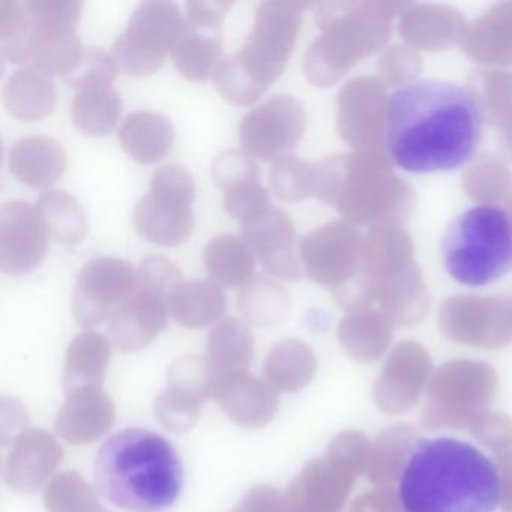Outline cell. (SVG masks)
I'll return each mask as SVG.
<instances>
[{
	"mask_svg": "<svg viewBox=\"0 0 512 512\" xmlns=\"http://www.w3.org/2000/svg\"><path fill=\"white\" fill-rule=\"evenodd\" d=\"M482 139V109L466 86L424 79L395 89L385 107V148L404 172H451Z\"/></svg>",
	"mask_w": 512,
	"mask_h": 512,
	"instance_id": "obj_1",
	"label": "cell"
},
{
	"mask_svg": "<svg viewBox=\"0 0 512 512\" xmlns=\"http://www.w3.org/2000/svg\"><path fill=\"white\" fill-rule=\"evenodd\" d=\"M403 512H494L500 505L496 463L452 437L413 445L398 479Z\"/></svg>",
	"mask_w": 512,
	"mask_h": 512,
	"instance_id": "obj_2",
	"label": "cell"
},
{
	"mask_svg": "<svg viewBox=\"0 0 512 512\" xmlns=\"http://www.w3.org/2000/svg\"><path fill=\"white\" fill-rule=\"evenodd\" d=\"M98 490L118 508L163 512L184 484L181 458L160 434L128 428L104 442L95 460Z\"/></svg>",
	"mask_w": 512,
	"mask_h": 512,
	"instance_id": "obj_3",
	"label": "cell"
},
{
	"mask_svg": "<svg viewBox=\"0 0 512 512\" xmlns=\"http://www.w3.org/2000/svg\"><path fill=\"white\" fill-rule=\"evenodd\" d=\"M82 8L76 0H26L22 4L2 0V55L13 64L65 79L85 49L77 34Z\"/></svg>",
	"mask_w": 512,
	"mask_h": 512,
	"instance_id": "obj_4",
	"label": "cell"
},
{
	"mask_svg": "<svg viewBox=\"0 0 512 512\" xmlns=\"http://www.w3.org/2000/svg\"><path fill=\"white\" fill-rule=\"evenodd\" d=\"M442 263L461 286H490L512 271V218L494 205H476L458 214L440 242Z\"/></svg>",
	"mask_w": 512,
	"mask_h": 512,
	"instance_id": "obj_5",
	"label": "cell"
},
{
	"mask_svg": "<svg viewBox=\"0 0 512 512\" xmlns=\"http://www.w3.org/2000/svg\"><path fill=\"white\" fill-rule=\"evenodd\" d=\"M497 374L481 362L457 361L431 376L421 422L430 431L472 427L493 401Z\"/></svg>",
	"mask_w": 512,
	"mask_h": 512,
	"instance_id": "obj_6",
	"label": "cell"
},
{
	"mask_svg": "<svg viewBox=\"0 0 512 512\" xmlns=\"http://www.w3.org/2000/svg\"><path fill=\"white\" fill-rule=\"evenodd\" d=\"M191 29L190 20L173 2H143L131 16L127 29L116 38L113 59L128 76H151Z\"/></svg>",
	"mask_w": 512,
	"mask_h": 512,
	"instance_id": "obj_7",
	"label": "cell"
},
{
	"mask_svg": "<svg viewBox=\"0 0 512 512\" xmlns=\"http://www.w3.org/2000/svg\"><path fill=\"white\" fill-rule=\"evenodd\" d=\"M194 197L196 184L185 167H161L152 175L151 190L134 209L137 232L163 247H176L187 241L194 230Z\"/></svg>",
	"mask_w": 512,
	"mask_h": 512,
	"instance_id": "obj_8",
	"label": "cell"
},
{
	"mask_svg": "<svg viewBox=\"0 0 512 512\" xmlns=\"http://www.w3.org/2000/svg\"><path fill=\"white\" fill-rule=\"evenodd\" d=\"M302 7L296 2L269 0L259 5L244 46L235 53L250 79L268 91L283 74L301 23Z\"/></svg>",
	"mask_w": 512,
	"mask_h": 512,
	"instance_id": "obj_9",
	"label": "cell"
},
{
	"mask_svg": "<svg viewBox=\"0 0 512 512\" xmlns=\"http://www.w3.org/2000/svg\"><path fill=\"white\" fill-rule=\"evenodd\" d=\"M139 289L136 269L115 257H100L83 266L71 298L74 319L94 328L110 319Z\"/></svg>",
	"mask_w": 512,
	"mask_h": 512,
	"instance_id": "obj_10",
	"label": "cell"
},
{
	"mask_svg": "<svg viewBox=\"0 0 512 512\" xmlns=\"http://www.w3.org/2000/svg\"><path fill=\"white\" fill-rule=\"evenodd\" d=\"M304 128L301 104L286 94L274 95L248 112L239 124V142L247 154L266 163L286 157Z\"/></svg>",
	"mask_w": 512,
	"mask_h": 512,
	"instance_id": "obj_11",
	"label": "cell"
},
{
	"mask_svg": "<svg viewBox=\"0 0 512 512\" xmlns=\"http://www.w3.org/2000/svg\"><path fill=\"white\" fill-rule=\"evenodd\" d=\"M50 230L37 206L20 200L0 209V268L5 274H29L46 259Z\"/></svg>",
	"mask_w": 512,
	"mask_h": 512,
	"instance_id": "obj_12",
	"label": "cell"
},
{
	"mask_svg": "<svg viewBox=\"0 0 512 512\" xmlns=\"http://www.w3.org/2000/svg\"><path fill=\"white\" fill-rule=\"evenodd\" d=\"M62 460L64 449L49 431L29 428L13 442L4 467L5 482L16 493H37Z\"/></svg>",
	"mask_w": 512,
	"mask_h": 512,
	"instance_id": "obj_13",
	"label": "cell"
},
{
	"mask_svg": "<svg viewBox=\"0 0 512 512\" xmlns=\"http://www.w3.org/2000/svg\"><path fill=\"white\" fill-rule=\"evenodd\" d=\"M431 376V362L425 353L400 347L374 383V403L389 415L407 412L416 406Z\"/></svg>",
	"mask_w": 512,
	"mask_h": 512,
	"instance_id": "obj_14",
	"label": "cell"
},
{
	"mask_svg": "<svg viewBox=\"0 0 512 512\" xmlns=\"http://www.w3.org/2000/svg\"><path fill=\"white\" fill-rule=\"evenodd\" d=\"M214 398L235 424L262 428L277 415L278 391L247 370L218 373Z\"/></svg>",
	"mask_w": 512,
	"mask_h": 512,
	"instance_id": "obj_15",
	"label": "cell"
},
{
	"mask_svg": "<svg viewBox=\"0 0 512 512\" xmlns=\"http://www.w3.org/2000/svg\"><path fill=\"white\" fill-rule=\"evenodd\" d=\"M242 239L269 275L280 280L299 278L295 229L286 212L271 206L265 214L242 224Z\"/></svg>",
	"mask_w": 512,
	"mask_h": 512,
	"instance_id": "obj_16",
	"label": "cell"
},
{
	"mask_svg": "<svg viewBox=\"0 0 512 512\" xmlns=\"http://www.w3.org/2000/svg\"><path fill=\"white\" fill-rule=\"evenodd\" d=\"M355 482L326 458L310 461L287 490V508L289 512H341Z\"/></svg>",
	"mask_w": 512,
	"mask_h": 512,
	"instance_id": "obj_17",
	"label": "cell"
},
{
	"mask_svg": "<svg viewBox=\"0 0 512 512\" xmlns=\"http://www.w3.org/2000/svg\"><path fill=\"white\" fill-rule=\"evenodd\" d=\"M167 320L166 298L139 287L110 317V334L122 352L136 353L146 349L167 328Z\"/></svg>",
	"mask_w": 512,
	"mask_h": 512,
	"instance_id": "obj_18",
	"label": "cell"
},
{
	"mask_svg": "<svg viewBox=\"0 0 512 512\" xmlns=\"http://www.w3.org/2000/svg\"><path fill=\"white\" fill-rule=\"evenodd\" d=\"M115 418V403L103 388L80 389L67 395L55 427L65 442L89 445L110 430Z\"/></svg>",
	"mask_w": 512,
	"mask_h": 512,
	"instance_id": "obj_19",
	"label": "cell"
},
{
	"mask_svg": "<svg viewBox=\"0 0 512 512\" xmlns=\"http://www.w3.org/2000/svg\"><path fill=\"white\" fill-rule=\"evenodd\" d=\"M67 169V152L49 136L20 139L10 151V172L22 184L43 190L55 184Z\"/></svg>",
	"mask_w": 512,
	"mask_h": 512,
	"instance_id": "obj_20",
	"label": "cell"
},
{
	"mask_svg": "<svg viewBox=\"0 0 512 512\" xmlns=\"http://www.w3.org/2000/svg\"><path fill=\"white\" fill-rule=\"evenodd\" d=\"M112 346L106 335L85 331L74 338L65 356L62 386L70 395L80 389L103 388Z\"/></svg>",
	"mask_w": 512,
	"mask_h": 512,
	"instance_id": "obj_21",
	"label": "cell"
},
{
	"mask_svg": "<svg viewBox=\"0 0 512 512\" xmlns=\"http://www.w3.org/2000/svg\"><path fill=\"white\" fill-rule=\"evenodd\" d=\"M173 319L188 329L214 325L226 311V293L214 280L182 281L167 296Z\"/></svg>",
	"mask_w": 512,
	"mask_h": 512,
	"instance_id": "obj_22",
	"label": "cell"
},
{
	"mask_svg": "<svg viewBox=\"0 0 512 512\" xmlns=\"http://www.w3.org/2000/svg\"><path fill=\"white\" fill-rule=\"evenodd\" d=\"M118 139L124 151L137 163L155 164L172 149L175 128L166 116L136 112L125 118Z\"/></svg>",
	"mask_w": 512,
	"mask_h": 512,
	"instance_id": "obj_23",
	"label": "cell"
},
{
	"mask_svg": "<svg viewBox=\"0 0 512 512\" xmlns=\"http://www.w3.org/2000/svg\"><path fill=\"white\" fill-rule=\"evenodd\" d=\"M4 104L22 122L46 118L55 109L56 86L52 76L34 67L17 70L5 83Z\"/></svg>",
	"mask_w": 512,
	"mask_h": 512,
	"instance_id": "obj_24",
	"label": "cell"
},
{
	"mask_svg": "<svg viewBox=\"0 0 512 512\" xmlns=\"http://www.w3.org/2000/svg\"><path fill=\"white\" fill-rule=\"evenodd\" d=\"M203 262L212 280L226 287H244L253 280L256 269V257L247 242L229 233L208 242Z\"/></svg>",
	"mask_w": 512,
	"mask_h": 512,
	"instance_id": "obj_25",
	"label": "cell"
},
{
	"mask_svg": "<svg viewBox=\"0 0 512 512\" xmlns=\"http://www.w3.org/2000/svg\"><path fill=\"white\" fill-rule=\"evenodd\" d=\"M416 431L409 424H395L383 431L371 446L368 481L376 488L394 487L415 445Z\"/></svg>",
	"mask_w": 512,
	"mask_h": 512,
	"instance_id": "obj_26",
	"label": "cell"
},
{
	"mask_svg": "<svg viewBox=\"0 0 512 512\" xmlns=\"http://www.w3.org/2000/svg\"><path fill=\"white\" fill-rule=\"evenodd\" d=\"M317 362L313 350L298 340L283 341L275 346L263 364L269 385L280 392H298L316 376Z\"/></svg>",
	"mask_w": 512,
	"mask_h": 512,
	"instance_id": "obj_27",
	"label": "cell"
},
{
	"mask_svg": "<svg viewBox=\"0 0 512 512\" xmlns=\"http://www.w3.org/2000/svg\"><path fill=\"white\" fill-rule=\"evenodd\" d=\"M122 110L124 101L112 85L80 89L73 103L74 124L88 136H107L118 124Z\"/></svg>",
	"mask_w": 512,
	"mask_h": 512,
	"instance_id": "obj_28",
	"label": "cell"
},
{
	"mask_svg": "<svg viewBox=\"0 0 512 512\" xmlns=\"http://www.w3.org/2000/svg\"><path fill=\"white\" fill-rule=\"evenodd\" d=\"M206 349L218 373L247 370L253 361L254 337L244 322L227 317L212 329Z\"/></svg>",
	"mask_w": 512,
	"mask_h": 512,
	"instance_id": "obj_29",
	"label": "cell"
},
{
	"mask_svg": "<svg viewBox=\"0 0 512 512\" xmlns=\"http://www.w3.org/2000/svg\"><path fill=\"white\" fill-rule=\"evenodd\" d=\"M37 208L46 220L50 235L59 244H80L88 235L86 212L71 194L58 190L46 191L38 199Z\"/></svg>",
	"mask_w": 512,
	"mask_h": 512,
	"instance_id": "obj_30",
	"label": "cell"
},
{
	"mask_svg": "<svg viewBox=\"0 0 512 512\" xmlns=\"http://www.w3.org/2000/svg\"><path fill=\"white\" fill-rule=\"evenodd\" d=\"M289 305L286 290L271 278L254 277L238 293L239 311L256 326H275L283 322Z\"/></svg>",
	"mask_w": 512,
	"mask_h": 512,
	"instance_id": "obj_31",
	"label": "cell"
},
{
	"mask_svg": "<svg viewBox=\"0 0 512 512\" xmlns=\"http://www.w3.org/2000/svg\"><path fill=\"white\" fill-rule=\"evenodd\" d=\"M220 40L208 35L190 34L182 38L181 43L173 49L172 59L176 70L193 82L203 83L214 77L215 70L220 64Z\"/></svg>",
	"mask_w": 512,
	"mask_h": 512,
	"instance_id": "obj_32",
	"label": "cell"
},
{
	"mask_svg": "<svg viewBox=\"0 0 512 512\" xmlns=\"http://www.w3.org/2000/svg\"><path fill=\"white\" fill-rule=\"evenodd\" d=\"M218 371L208 358L184 355L176 358L167 370V389L205 403L214 398Z\"/></svg>",
	"mask_w": 512,
	"mask_h": 512,
	"instance_id": "obj_33",
	"label": "cell"
},
{
	"mask_svg": "<svg viewBox=\"0 0 512 512\" xmlns=\"http://www.w3.org/2000/svg\"><path fill=\"white\" fill-rule=\"evenodd\" d=\"M44 506L49 512H98L103 508L94 487L74 470L50 479L44 490Z\"/></svg>",
	"mask_w": 512,
	"mask_h": 512,
	"instance_id": "obj_34",
	"label": "cell"
},
{
	"mask_svg": "<svg viewBox=\"0 0 512 512\" xmlns=\"http://www.w3.org/2000/svg\"><path fill=\"white\" fill-rule=\"evenodd\" d=\"M371 443L361 431L344 430L332 440L326 452V460L341 472L358 479L367 473Z\"/></svg>",
	"mask_w": 512,
	"mask_h": 512,
	"instance_id": "obj_35",
	"label": "cell"
},
{
	"mask_svg": "<svg viewBox=\"0 0 512 512\" xmlns=\"http://www.w3.org/2000/svg\"><path fill=\"white\" fill-rule=\"evenodd\" d=\"M118 73V64L109 53L98 47H85L79 64L64 80L77 92L91 86L112 85Z\"/></svg>",
	"mask_w": 512,
	"mask_h": 512,
	"instance_id": "obj_36",
	"label": "cell"
},
{
	"mask_svg": "<svg viewBox=\"0 0 512 512\" xmlns=\"http://www.w3.org/2000/svg\"><path fill=\"white\" fill-rule=\"evenodd\" d=\"M200 410L202 403L170 389L158 395L154 406L155 418L172 433H187L193 430L199 422Z\"/></svg>",
	"mask_w": 512,
	"mask_h": 512,
	"instance_id": "obj_37",
	"label": "cell"
},
{
	"mask_svg": "<svg viewBox=\"0 0 512 512\" xmlns=\"http://www.w3.org/2000/svg\"><path fill=\"white\" fill-rule=\"evenodd\" d=\"M223 205L242 224L260 217L271 208L268 190L260 181L244 182L224 191Z\"/></svg>",
	"mask_w": 512,
	"mask_h": 512,
	"instance_id": "obj_38",
	"label": "cell"
},
{
	"mask_svg": "<svg viewBox=\"0 0 512 512\" xmlns=\"http://www.w3.org/2000/svg\"><path fill=\"white\" fill-rule=\"evenodd\" d=\"M215 185L224 191L244 182L260 181L259 167L247 152L232 149L218 155L212 164Z\"/></svg>",
	"mask_w": 512,
	"mask_h": 512,
	"instance_id": "obj_39",
	"label": "cell"
},
{
	"mask_svg": "<svg viewBox=\"0 0 512 512\" xmlns=\"http://www.w3.org/2000/svg\"><path fill=\"white\" fill-rule=\"evenodd\" d=\"M139 287L160 293L167 299L169 293L182 283V272L176 268L175 263L170 262L166 257L149 256L140 262Z\"/></svg>",
	"mask_w": 512,
	"mask_h": 512,
	"instance_id": "obj_40",
	"label": "cell"
},
{
	"mask_svg": "<svg viewBox=\"0 0 512 512\" xmlns=\"http://www.w3.org/2000/svg\"><path fill=\"white\" fill-rule=\"evenodd\" d=\"M271 185L281 200H298L307 191V173L304 164L292 155L275 161L271 172Z\"/></svg>",
	"mask_w": 512,
	"mask_h": 512,
	"instance_id": "obj_41",
	"label": "cell"
},
{
	"mask_svg": "<svg viewBox=\"0 0 512 512\" xmlns=\"http://www.w3.org/2000/svg\"><path fill=\"white\" fill-rule=\"evenodd\" d=\"M472 436L494 454L512 448V421L502 413L487 412L470 427Z\"/></svg>",
	"mask_w": 512,
	"mask_h": 512,
	"instance_id": "obj_42",
	"label": "cell"
},
{
	"mask_svg": "<svg viewBox=\"0 0 512 512\" xmlns=\"http://www.w3.org/2000/svg\"><path fill=\"white\" fill-rule=\"evenodd\" d=\"M232 512H289L286 494L271 485H259L245 494Z\"/></svg>",
	"mask_w": 512,
	"mask_h": 512,
	"instance_id": "obj_43",
	"label": "cell"
},
{
	"mask_svg": "<svg viewBox=\"0 0 512 512\" xmlns=\"http://www.w3.org/2000/svg\"><path fill=\"white\" fill-rule=\"evenodd\" d=\"M0 437H2V445L7 446L8 443L14 442L20 434L29 430L28 412H26L23 404L16 398L4 397L0 401Z\"/></svg>",
	"mask_w": 512,
	"mask_h": 512,
	"instance_id": "obj_44",
	"label": "cell"
},
{
	"mask_svg": "<svg viewBox=\"0 0 512 512\" xmlns=\"http://www.w3.org/2000/svg\"><path fill=\"white\" fill-rule=\"evenodd\" d=\"M233 2H188V20L193 28H220Z\"/></svg>",
	"mask_w": 512,
	"mask_h": 512,
	"instance_id": "obj_45",
	"label": "cell"
},
{
	"mask_svg": "<svg viewBox=\"0 0 512 512\" xmlns=\"http://www.w3.org/2000/svg\"><path fill=\"white\" fill-rule=\"evenodd\" d=\"M356 500L373 512H403L397 490L392 487L376 488Z\"/></svg>",
	"mask_w": 512,
	"mask_h": 512,
	"instance_id": "obj_46",
	"label": "cell"
},
{
	"mask_svg": "<svg viewBox=\"0 0 512 512\" xmlns=\"http://www.w3.org/2000/svg\"><path fill=\"white\" fill-rule=\"evenodd\" d=\"M500 476V506L503 512H512V448L496 454Z\"/></svg>",
	"mask_w": 512,
	"mask_h": 512,
	"instance_id": "obj_47",
	"label": "cell"
},
{
	"mask_svg": "<svg viewBox=\"0 0 512 512\" xmlns=\"http://www.w3.org/2000/svg\"><path fill=\"white\" fill-rule=\"evenodd\" d=\"M349 512H373L371 509H368L367 506L362 505V503H359L358 500H355V502L352 503V508H350Z\"/></svg>",
	"mask_w": 512,
	"mask_h": 512,
	"instance_id": "obj_48",
	"label": "cell"
},
{
	"mask_svg": "<svg viewBox=\"0 0 512 512\" xmlns=\"http://www.w3.org/2000/svg\"><path fill=\"white\" fill-rule=\"evenodd\" d=\"M98 512H110V511H107V509L104 508V506H103V508H101L100 511H98Z\"/></svg>",
	"mask_w": 512,
	"mask_h": 512,
	"instance_id": "obj_49",
	"label": "cell"
}]
</instances>
